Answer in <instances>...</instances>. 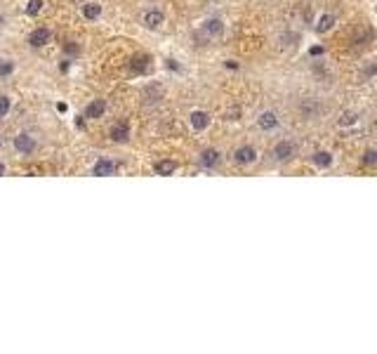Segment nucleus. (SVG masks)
<instances>
[{"label": "nucleus", "mask_w": 377, "mask_h": 354, "mask_svg": "<svg viewBox=\"0 0 377 354\" xmlns=\"http://www.w3.org/2000/svg\"><path fill=\"white\" fill-rule=\"evenodd\" d=\"M12 146H15V151H17L19 156H31L36 151L38 142L31 132H19V135H15V140H12Z\"/></svg>", "instance_id": "f257e3e1"}, {"label": "nucleus", "mask_w": 377, "mask_h": 354, "mask_svg": "<svg viewBox=\"0 0 377 354\" xmlns=\"http://www.w3.org/2000/svg\"><path fill=\"white\" fill-rule=\"evenodd\" d=\"M295 154H297V146L287 140L276 142V146L271 149V159L276 161V163H287V161L295 159Z\"/></svg>", "instance_id": "f03ea898"}, {"label": "nucleus", "mask_w": 377, "mask_h": 354, "mask_svg": "<svg viewBox=\"0 0 377 354\" xmlns=\"http://www.w3.org/2000/svg\"><path fill=\"white\" fill-rule=\"evenodd\" d=\"M257 159H259V151L252 144H243V146L234 149V154H231V161L236 165H252V163H257Z\"/></svg>", "instance_id": "7ed1b4c3"}, {"label": "nucleus", "mask_w": 377, "mask_h": 354, "mask_svg": "<svg viewBox=\"0 0 377 354\" xmlns=\"http://www.w3.org/2000/svg\"><path fill=\"white\" fill-rule=\"evenodd\" d=\"M255 123H257V128H259L262 132H271V130H276V128L281 125V118H278V113H276V111L264 109V111H259V113H257Z\"/></svg>", "instance_id": "20e7f679"}, {"label": "nucleus", "mask_w": 377, "mask_h": 354, "mask_svg": "<svg viewBox=\"0 0 377 354\" xmlns=\"http://www.w3.org/2000/svg\"><path fill=\"white\" fill-rule=\"evenodd\" d=\"M219 163H222V154H219V149H215V146H208V149H203L198 154V165L203 170H215Z\"/></svg>", "instance_id": "39448f33"}, {"label": "nucleus", "mask_w": 377, "mask_h": 354, "mask_svg": "<svg viewBox=\"0 0 377 354\" xmlns=\"http://www.w3.org/2000/svg\"><path fill=\"white\" fill-rule=\"evenodd\" d=\"M142 24L149 31H156V29H161L163 24H165V12L158 10V7H149V10H144Z\"/></svg>", "instance_id": "423d86ee"}, {"label": "nucleus", "mask_w": 377, "mask_h": 354, "mask_svg": "<svg viewBox=\"0 0 377 354\" xmlns=\"http://www.w3.org/2000/svg\"><path fill=\"white\" fill-rule=\"evenodd\" d=\"M212 123V116L205 111V109H194L191 113H189V125L196 130V132H203V130H208Z\"/></svg>", "instance_id": "0eeeda50"}, {"label": "nucleus", "mask_w": 377, "mask_h": 354, "mask_svg": "<svg viewBox=\"0 0 377 354\" xmlns=\"http://www.w3.org/2000/svg\"><path fill=\"white\" fill-rule=\"evenodd\" d=\"M130 123L127 121H118V123L111 125V130H108V137H111V142H116V144H125V142H130Z\"/></svg>", "instance_id": "6e6552de"}, {"label": "nucleus", "mask_w": 377, "mask_h": 354, "mask_svg": "<svg viewBox=\"0 0 377 354\" xmlns=\"http://www.w3.org/2000/svg\"><path fill=\"white\" fill-rule=\"evenodd\" d=\"M50 40H52V31H50L47 26H36V29L29 33V45H31V48H45Z\"/></svg>", "instance_id": "1a4fd4ad"}, {"label": "nucleus", "mask_w": 377, "mask_h": 354, "mask_svg": "<svg viewBox=\"0 0 377 354\" xmlns=\"http://www.w3.org/2000/svg\"><path fill=\"white\" fill-rule=\"evenodd\" d=\"M118 173V163L111 159H99L94 165H92V175L97 177H111Z\"/></svg>", "instance_id": "9d476101"}, {"label": "nucleus", "mask_w": 377, "mask_h": 354, "mask_svg": "<svg viewBox=\"0 0 377 354\" xmlns=\"http://www.w3.org/2000/svg\"><path fill=\"white\" fill-rule=\"evenodd\" d=\"M104 113H106V99H92L90 104L85 106L83 118H88V121H97V118H102Z\"/></svg>", "instance_id": "9b49d317"}, {"label": "nucleus", "mask_w": 377, "mask_h": 354, "mask_svg": "<svg viewBox=\"0 0 377 354\" xmlns=\"http://www.w3.org/2000/svg\"><path fill=\"white\" fill-rule=\"evenodd\" d=\"M200 29H203V33H208V35H210V38H219V35L224 33V21H222V19H219V17L205 19Z\"/></svg>", "instance_id": "f8f14e48"}, {"label": "nucleus", "mask_w": 377, "mask_h": 354, "mask_svg": "<svg viewBox=\"0 0 377 354\" xmlns=\"http://www.w3.org/2000/svg\"><path fill=\"white\" fill-rule=\"evenodd\" d=\"M153 173H156V175H161V177L175 175V173H177V163H175V161H170V159L156 161V163H153Z\"/></svg>", "instance_id": "ddd939ff"}, {"label": "nucleus", "mask_w": 377, "mask_h": 354, "mask_svg": "<svg viewBox=\"0 0 377 354\" xmlns=\"http://www.w3.org/2000/svg\"><path fill=\"white\" fill-rule=\"evenodd\" d=\"M80 15H83L85 21H97V19L102 17V5L99 2H85L80 7Z\"/></svg>", "instance_id": "4468645a"}, {"label": "nucleus", "mask_w": 377, "mask_h": 354, "mask_svg": "<svg viewBox=\"0 0 377 354\" xmlns=\"http://www.w3.org/2000/svg\"><path fill=\"white\" fill-rule=\"evenodd\" d=\"M332 26H335V15L325 12V15L318 17L316 26H314V31H316V33H328V31H332Z\"/></svg>", "instance_id": "2eb2a0df"}, {"label": "nucleus", "mask_w": 377, "mask_h": 354, "mask_svg": "<svg viewBox=\"0 0 377 354\" xmlns=\"http://www.w3.org/2000/svg\"><path fill=\"white\" fill-rule=\"evenodd\" d=\"M311 163H314L316 168L325 170V168L332 165V154H330V151H314V154H311Z\"/></svg>", "instance_id": "dca6fc26"}, {"label": "nucleus", "mask_w": 377, "mask_h": 354, "mask_svg": "<svg viewBox=\"0 0 377 354\" xmlns=\"http://www.w3.org/2000/svg\"><path fill=\"white\" fill-rule=\"evenodd\" d=\"M17 69V64L12 62V59H0V80H5V78H10L12 73Z\"/></svg>", "instance_id": "f3484780"}, {"label": "nucleus", "mask_w": 377, "mask_h": 354, "mask_svg": "<svg viewBox=\"0 0 377 354\" xmlns=\"http://www.w3.org/2000/svg\"><path fill=\"white\" fill-rule=\"evenodd\" d=\"M43 0H29L26 2V7H24V12H26V17H38L40 12H43Z\"/></svg>", "instance_id": "a211bd4d"}, {"label": "nucleus", "mask_w": 377, "mask_h": 354, "mask_svg": "<svg viewBox=\"0 0 377 354\" xmlns=\"http://www.w3.org/2000/svg\"><path fill=\"white\" fill-rule=\"evenodd\" d=\"M356 121H359V113L356 111H344L340 116V121H337V125L340 128H349V125H354Z\"/></svg>", "instance_id": "6ab92c4d"}, {"label": "nucleus", "mask_w": 377, "mask_h": 354, "mask_svg": "<svg viewBox=\"0 0 377 354\" xmlns=\"http://www.w3.org/2000/svg\"><path fill=\"white\" fill-rule=\"evenodd\" d=\"M130 69H132V73H144V71L149 69V57H135L132 64H130Z\"/></svg>", "instance_id": "aec40b11"}, {"label": "nucleus", "mask_w": 377, "mask_h": 354, "mask_svg": "<svg viewBox=\"0 0 377 354\" xmlns=\"http://www.w3.org/2000/svg\"><path fill=\"white\" fill-rule=\"evenodd\" d=\"M12 111V99L7 95H0V118H5Z\"/></svg>", "instance_id": "412c9836"}, {"label": "nucleus", "mask_w": 377, "mask_h": 354, "mask_svg": "<svg viewBox=\"0 0 377 354\" xmlns=\"http://www.w3.org/2000/svg\"><path fill=\"white\" fill-rule=\"evenodd\" d=\"M363 163H365V165H375L377 163V151L375 149H368V151L363 154Z\"/></svg>", "instance_id": "4be33fe9"}, {"label": "nucleus", "mask_w": 377, "mask_h": 354, "mask_svg": "<svg viewBox=\"0 0 377 354\" xmlns=\"http://www.w3.org/2000/svg\"><path fill=\"white\" fill-rule=\"evenodd\" d=\"M57 111H59V113H66V111H69V106L64 104V102H59V104H57Z\"/></svg>", "instance_id": "5701e85b"}, {"label": "nucleus", "mask_w": 377, "mask_h": 354, "mask_svg": "<svg viewBox=\"0 0 377 354\" xmlns=\"http://www.w3.org/2000/svg\"><path fill=\"white\" fill-rule=\"evenodd\" d=\"M314 54H323V48H311V57Z\"/></svg>", "instance_id": "b1692460"}, {"label": "nucleus", "mask_w": 377, "mask_h": 354, "mask_svg": "<svg viewBox=\"0 0 377 354\" xmlns=\"http://www.w3.org/2000/svg\"><path fill=\"white\" fill-rule=\"evenodd\" d=\"M226 69H238V64H236V62H231V59H229V62H226Z\"/></svg>", "instance_id": "393cba45"}, {"label": "nucleus", "mask_w": 377, "mask_h": 354, "mask_svg": "<svg viewBox=\"0 0 377 354\" xmlns=\"http://www.w3.org/2000/svg\"><path fill=\"white\" fill-rule=\"evenodd\" d=\"M5 24H7V19H5V17H2V15H0V29H2Z\"/></svg>", "instance_id": "a878e982"}, {"label": "nucleus", "mask_w": 377, "mask_h": 354, "mask_svg": "<svg viewBox=\"0 0 377 354\" xmlns=\"http://www.w3.org/2000/svg\"><path fill=\"white\" fill-rule=\"evenodd\" d=\"M0 175H5V163H0Z\"/></svg>", "instance_id": "bb28decb"}]
</instances>
